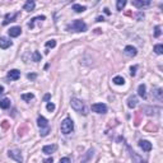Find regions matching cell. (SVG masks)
<instances>
[{"label":"cell","instance_id":"obj_1","mask_svg":"<svg viewBox=\"0 0 163 163\" xmlns=\"http://www.w3.org/2000/svg\"><path fill=\"white\" fill-rule=\"evenodd\" d=\"M66 29L68 31H73V32H85V31H87V24H85L83 21L76 19V21L71 22L70 24H68Z\"/></svg>","mask_w":163,"mask_h":163},{"label":"cell","instance_id":"obj_2","mask_svg":"<svg viewBox=\"0 0 163 163\" xmlns=\"http://www.w3.org/2000/svg\"><path fill=\"white\" fill-rule=\"evenodd\" d=\"M60 130H61V133L65 134V135L70 134L71 131L74 130V122H73V120H71L70 117H66V119H65L64 121L61 122Z\"/></svg>","mask_w":163,"mask_h":163},{"label":"cell","instance_id":"obj_3","mask_svg":"<svg viewBox=\"0 0 163 163\" xmlns=\"http://www.w3.org/2000/svg\"><path fill=\"white\" fill-rule=\"evenodd\" d=\"M70 104H71V108L73 110H75V111H78V112H83V114L85 115L87 112H85V110H84V102L82 99H79V98H71V101H70Z\"/></svg>","mask_w":163,"mask_h":163},{"label":"cell","instance_id":"obj_4","mask_svg":"<svg viewBox=\"0 0 163 163\" xmlns=\"http://www.w3.org/2000/svg\"><path fill=\"white\" fill-rule=\"evenodd\" d=\"M8 156H9L11 159H14L15 162H18V163L23 162V157H22V153H21L19 149H9L8 150Z\"/></svg>","mask_w":163,"mask_h":163},{"label":"cell","instance_id":"obj_5","mask_svg":"<svg viewBox=\"0 0 163 163\" xmlns=\"http://www.w3.org/2000/svg\"><path fill=\"white\" fill-rule=\"evenodd\" d=\"M92 111L97 112V114H106L107 106L104 103H94V104H92Z\"/></svg>","mask_w":163,"mask_h":163},{"label":"cell","instance_id":"obj_6","mask_svg":"<svg viewBox=\"0 0 163 163\" xmlns=\"http://www.w3.org/2000/svg\"><path fill=\"white\" fill-rule=\"evenodd\" d=\"M127 147V149H129V153H130V157H131V159H133V163H147L140 156H138L137 152H134L133 149L130 148L129 145H126Z\"/></svg>","mask_w":163,"mask_h":163},{"label":"cell","instance_id":"obj_7","mask_svg":"<svg viewBox=\"0 0 163 163\" xmlns=\"http://www.w3.org/2000/svg\"><path fill=\"white\" fill-rule=\"evenodd\" d=\"M124 54H125L126 56H129V57H134V56H137V54H138V50L134 47V46H126L125 49H124Z\"/></svg>","mask_w":163,"mask_h":163},{"label":"cell","instance_id":"obj_8","mask_svg":"<svg viewBox=\"0 0 163 163\" xmlns=\"http://www.w3.org/2000/svg\"><path fill=\"white\" fill-rule=\"evenodd\" d=\"M133 5L139 8V9H142V8L149 6L150 1H149V0H133Z\"/></svg>","mask_w":163,"mask_h":163},{"label":"cell","instance_id":"obj_9","mask_svg":"<svg viewBox=\"0 0 163 163\" xmlns=\"http://www.w3.org/2000/svg\"><path fill=\"white\" fill-rule=\"evenodd\" d=\"M8 79L10 80H18L19 78H21V71L17 70V69H13V70L8 71Z\"/></svg>","mask_w":163,"mask_h":163},{"label":"cell","instance_id":"obj_10","mask_svg":"<svg viewBox=\"0 0 163 163\" xmlns=\"http://www.w3.org/2000/svg\"><path fill=\"white\" fill-rule=\"evenodd\" d=\"M139 147L144 152H150L152 150V143H149L148 140H139Z\"/></svg>","mask_w":163,"mask_h":163},{"label":"cell","instance_id":"obj_11","mask_svg":"<svg viewBox=\"0 0 163 163\" xmlns=\"http://www.w3.org/2000/svg\"><path fill=\"white\" fill-rule=\"evenodd\" d=\"M56 149H57V145L56 144L45 145L44 148H42V152H44L45 154H47V156H50V154H52L54 152H56Z\"/></svg>","mask_w":163,"mask_h":163},{"label":"cell","instance_id":"obj_12","mask_svg":"<svg viewBox=\"0 0 163 163\" xmlns=\"http://www.w3.org/2000/svg\"><path fill=\"white\" fill-rule=\"evenodd\" d=\"M8 33H9L10 37H18V36H21V33H22V28L21 27H11V28L8 31Z\"/></svg>","mask_w":163,"mask_h":163},{"label":"cell","instance_id":"obj_13","mask_svg":"<svg viewBox=\"0 0 163 163\" xmlns=\"http://www.w3.org/2000/svg\"><path fill=\"white\" fill-rule=\"evenodd\" d=\"M11 46V41L9 40L8 37H0V47L1 49H8V47H10Z\"/></svg>","mask_w":163,"mask_h":163},{"label":"cell","instance_id":"obj_14","mask_svg":"<svg viewBox=\"0 0 163 163\" xmlns=\"http://www.w3.org/2000/svg\"><path fill=\"white\" fill-rule=\"evenodd\" d=\"M18 17V13H13V14H6L5 15V18H4V22H3V24L4 26H6V24H9L10 22H14L15 21V18Z\"/></svg>","mask_w":163,"mask_h":163},{"label":"cell","instance_id":"obj_15","mask_svg":"<svg viewBox=\"0 0 163 163\" xmlns=\"http://www.w3.org/2000/svg\"><path fill=\"white\" fill-rule=\"evenodd\" d=\"M37 125L40 126V129H45V127H49V121L44 117V116H38Z\"/></svg>","mask_w":163,"mask_h":163},{"label":"cell","instance_id":"obj_16","mask_svg":"<svg viewBox=\"0 0 163 163\" xmlns=\"http://www.w3.org/2000/svg\"><path fill=\"white\" fill-rule=\"evenodd\" d=\"M138 104V98L137 96H130L129 99H127V107L129 108H135Z\"/></svg>","mask_w":163,"mask_h":163},{"label":"cell","instance_id":"obj_17","mask_svg":"<svg viewBox=\"0 0 163 163\" xmlns=\"http://www.w3.org/2000/svg\"><path fill=\"white\" fill-rule=\"evenodd\" d=\"M138 94L143 99L147 98V87H145V84H140L138 87Z\"/></svg>","mask_w":163,"mask_h":163},{"label":"cell","instance_id":"obj_18","mask_svg":"<svg viewBox=\"0 0 163 163\" xmlns=\"http://www.w3.org/2000/svg\"><path fill=\"white\" fill-rule=\"evenodd\" d=\"M34 6H36V3H34L33 0H28V1H26L23 9H24L26 11H32L34 9Z\"/></svg>","mask_w":163,"mask_h":163},{"label":"cell","instance_id":"obj_19","mask_svg":"<svg viewBox=\"0 0 163 163\" xmlns=\"http://www.w3.org/2000/svg\"><path fill=\"white\" fill-rule=\"evenodd\" d=\"M153 96L156 97L158 101H162L163 99V92H162V88H154L153 89Z\"/></svg>","mask_w":163,"mask_h":163},{"label":"cell","instance_id":"obj_20","mask_svg":"<svg viewBox=\"0 0 163 163\" xmlns=\"http://www.w3.org/2000/svg\"><path fill=\"white\" fill-rule=\"evenodd\" d=\"M10 107V99L9 98H3L0 101V108H3V110H6V108Z\"/></svg>","mask_w":163,"mask_h":163},{"label":"cell","instance_id":"obj_21","mask_svg":"<svg viewBox=\"0 0 163 163\" xmlns=\"http://www.w3.org/2000/svg\"><path fill=\"white\" fill-rule=\"evenodd\" d=\"M45 19H46L45 15H38V17L33 18V19H31V22L28 23V27H29L31 29H32L33 27H34V22H36V21H45Z\"/></svg>","mask_w":163,"mask_h":163},{"label":"cell","instance_id":"obj_22","mask_svg":"<svg viewBox=\"0 0 163 163\" xmlns=\"http://www.w3.org/2000/svg\"><path fill=\"white\" fill-rule=\"evenodd\" d=\"M112 82H114L116 85H124V84H125V79H124L122 76H120V75L115 76V78L112 79Z\"/></svg>","mask_w":163,"mask_h":163},{"label":"cell","instance_id":"obj_23","mask_svg":"<svg viewBox=\"0 0 163 163\" xmlns=\"http://www.w3.org/2000/svg\"><path fill=\"white\" fill-rule=\"evenodd\" d=\"M85 9H87V8L84 5H80V4H74V5H73V10H75L76 13H83Z\"/></svg>","mask_w":163,"mask_h":163},{"label":"cell","instance_id":"obj_24","mask_svg":"<svg viewBox=\"0 0 163 163\" xmlns=\"http://www.w3.org/2000/svg\"><path fill=\"white\" fill-rule=\"evenodd\" d=\"M33 98H34L33 93H23V94H22V99L26 101V102H29V101L33 99Z\"/></svg>","mask_w":163,"mask_h":163},{"label":"cell","instance_id":"obj_25","mask_svg":"<svg viewBox=\"0 0 163 163\" xmlns=\"http://www.w3.org/2000/svg\"><path fill=\"white\" fill-rule=\"evenodd\" d=\"M154 52H156L157 55H162L163 54V46L162 45H156L154 46Z\"/></svg>","mask_w":163,"mask_h":163},{"label":"cell","instance_id":"obj_26","mask_svg":"<svg viewBox=\"0 0 163 163\" xmlns=\"http://www.w3.org/2000/svg\"><path fill=\"white\" fill-rule=\"evenodd\" d=\"M126 5V0H119L116 3V6H117V10H122V8Z\"/></svg>","mask_w":163,"mask_h":163},{"label":"cell","instance_id":"obj_27","mask_svg":"<svg viewBox=\"0 0 163 163\" xmlns=\"http://www.w3.org/2000/svg\"><path fill=\"white\" fill-rule=\"evenodd\" d=\"M162 34V28H161V26H156V28H154V37H159Z\"/></svg>","mask_w":163,"mask_h":163},{"label":"cell","instance_id":"obj_28","mask_svg":"<svg viewBox=\"0 0 163 163\" xmlns=\"http://www.w3.org/2000/svg\"><path fill=\"white\" fill-rule=\"evenodd\" d=\"M33 61H36V63L41 61V54L38 52V51H34L33 52Z\"/></svg>","mask_w":163,"mask_h":163},{"label":"cell","instance_id":"obj_29","mask_svg":"<svg viewBox=\"0 0 163 163\" xmlns=\"http://www.w3.org/2000/svg\"><path fill=\"white\" fill-rule=\"evenodd\" d=\"M55 46H56V41L55 40H51V41H47V42H46V47H47V49H50V47H55Z\"/></svg>","mask_w":163,"mask_h":163},{"label":"cell","instance_id":"obj_30","mask_svg":"<svg viewBox=\"0 0 163 163\" xmlns=\"http://www.w3.org/2000/svg\"><path fill=\"white\" fill-rule=\"evenodd\" d=\"M50 133V126L49 127H45V129H41V133H40V135L41 137H46Z\"/></svg>","mask_w":163,"mask_h":163},{"label":"cell","instance_id":"obj_31","mask_svg":"<svg viewBox=\"0 0 163 163\" xmlns=\"http://www.w3.org/2000/svg\"><path fill=\"white\" fill-rule=\"evenodd\" d=\"M46 108H47V111L52 112L54 110H55V104L51 103V102H49V103H47V106H46Z\"/></svg>","mask_w":163,"mask_h":163},{"label":"cell","instance_id":"obj_32","mask_svg":"<svg viewBox=\"0 0 163 163\" xmlns=\"http://www.w3.org/2000/svg\"><path fill=\"white\" fill-rule=\"evenodd\" d=\"M137 69H138L137 66H131V68H130V75H131V76H134L135 74H137Z\"/></svg>","mask_w":163,"mask_h":163},{"label":"cell","instance_id":"obj_33","mask_svg":"<svg viewBox=\"0 0 163 163\" xmlns=\"http://www.w3.org/2000/svg\"><path fill=\"white\" fill-rule=\"evenodd\" d=\"M59 163H70V159L68 157H64V158H61Z\"/></svg>","mask_w":163,"mask_h":163},{"label":"cell","instance_id":"obj_34","mask_svg":"<svg viewBox=\"0 0 163 163\" xmlns=\"http://www.w3.org/2000/svg\"><path fill=\"white\" fill-rule=\"evenodd\" d=\"M137 17H138V21H142V19H143V18H144V14H143V13H142V11H139V13H138V15H137Z\"/></svg>","mask_w":163,"mask_h":163},{"label":"cell","instance_id":"obj_35","mask_svg":"<svg viewBox=\"0 0 163 163\" xmlns=\"http://www.w3.org/2000/svg\"><path fill=\"white\" fill-rule=\"evenodd\" d=\"M27 78H28V79H34V78H36V74H28V75H27Z\"/></svg>","mask_w":163,"mask_h":163},{"label":"cell","instance_id":"obj_36","mask_svg":"<svg viewBox=\"0 0 163 163\" xmlns=\"http://www.w3.org/2000/svg\"><path fill=\"white\" fill-rule=\"evenodd\" d=\"M104 19H103V17H97V22H103Z\"/></svg>","mask_w":163,"mask_h":163},{"label":"cell","instance_id":"obj_37","mask_svg":"<svg viewBox=\"0 0 163 163\" xmlns=\"http://www.w3.org/2000/svg\"><path fill=\"white\" fill-rule=\"evenodd\" d=\"M3 93H4V87H3V85H0V96H1Z\"/></svg>","mask_w":163,"mask_h":163},{"label":"cell","instance_id":"obj_38","mask_svg":"<svg viewBox=\"0 0 163 163\" xmlns=\"http://www.w3.org/2000/svg\"><path fill=\"white\" fill-rule=\"evenodd\" d=\"M45 163H52V158H49V159H45Z\"/></svg>","mask_w":163,"mask_h":163},{"label":"cell","instance_id":"obj_39","mask_svg":"<svg viewBox=\"0 0 163 163\" xmlns=\"http://www.w3.org/2000/svg\"><path fill=\"white\" fill-rule=\"evenodd\" d=\"M103 10H104V13H106L107 15H110V10H108V9H107V8H104V9H103Z\"/></svg>","mask_w":163,"mask_h":163},{"label":"cell","instance_id":"obj_40","mask_svg":"<svg viewBox=\"0 0 163 163\" xmlns=\"http://www.w3.org/2000/svg\"><path fill=\"white\" fill-rule=\"evenodd\" d=\"M50 99V94H46L45 96V101H49Z\"/></svg>","mask_w":163,"mask_h":163}]
</instances>
